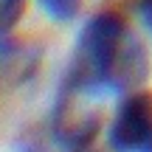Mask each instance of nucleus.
I'll return each instance as SVG.
<instances>
[{"mask_svg":"<svg viewBox=\"0 0 152 152\" xmlns=\"http://www.w3.org/2000/svg\"><path fill=\"white\" fill-rule=\"evenodd\" d=\"M149 79V54L130 34L115 11L93 14L85 23L73 51L71 85L99 93H132Z\"/></svg>","mask_w":152,"mask_h":152,"instance_id":"obj_1","label":"nucleus"},{"mask_svg":"<svg viewBox=\"0 0 152 152\" xmlns=\"http://www.w3.org/2000/svg\"><path fill=\"white\" fill-rule=\"evenodd\" d=\"M93 93L68 85L54 110V141L62 152H85L93 149L102 130V113L90 104Z\"/></svg>","mask_w":152,"mask_h":152,"instance_id":"obj_2","label":"nucleus"},{"mask_svg":"<svg viewBox=\"0 0 152 152\" xmlns=\"http://www.w3.org/2000/svg\"><path fill=\"white\" fill-rule=\"evenodd\" d=\"M107 144L110 152H152V90H132L121 99Z\"/></svg>","mask_w":152,"mask_h":152,"instance_id":"obj_3","label":"nucleus"},{"mask_svg":"<svg viewBox=\"0 0 152 152\" xmlns=\"http://www.w3.org/2000/svg\"><path fill=\"white\" fill-rule=\"evenodd\" d=\"M39 68V51L26 42L0 37V73L11 82H26Z\"/></svg>","mask_w":152,"mask_h":152,"instance_id":"obj_4","label":"nucleus"},{"mask_svg":"<svg viewBox=\"0 0 152 152\" xmlns=\"http://www.w3.org/2000/svg\"><path fill=\"white\" fill-rule=\"evenodd\" d=\"M37 6L54 23H71L82 11V0H37Z\"/></svg>","mask_w":152,"mask_h":152,"instance_id":"obj_5","label":"nucleus"},{"mask_svg":"<svg viewBox=\"0 0 152 152\" xmlns=\"http://www.w3.org/2000/svg\"><path fill=\"white\" fill-rule=\"evenodd\" d=\"M23 11H26V0H0V37H6L20 23Z\"/></svg>","mask_w":152,"mask_h":152,"instance_id":"obj_6","label":"nucleus"},{"mask_svg":"<svg viewBox=\"0 0 152 152\" xmlns=\"http://www.w3.org/2000/svg\"><path fill=\"white\" fill-rule=\"evenodd\" d=\"M135 11H138V20L144 23V28L152 34V0H135Z\"/></svg>","mask_w":152,"mask_h":152,"instance_id":"obj_7","label":"nucleus"},{"mask_svg":"<svg viewBox=\"0 0 152 152\" xmlns=\"http://www.w3.org/2000/svg\"><path fill=\"white\" fill-rule=\"evenodd\" d=\"M17 152H48V149H45L42 144H37V141H28V144H23Z\"/></svg>","mask_w":152,"mask_h":152,"instance_id":"obj_8","label":"nucleus"},{"mask_svg":"<svg viewBox=\"0 0 152 152\" xmlns=\"http://www.w3.org/2000/svg\"><path fill=\"white\" fill-rule=\"evenodd\" d=\"M85 152H96V147H93V149H85Z\"/></svg>","mask_w":152,"mask_h":152,"instance_id":"obj_9","label":"nucleus"}]
</instances>
